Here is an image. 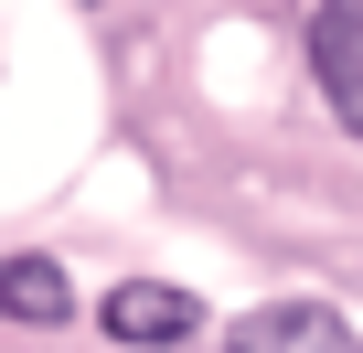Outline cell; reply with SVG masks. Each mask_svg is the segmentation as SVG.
<instances>
[{"label": "cell", "mask_w": 363, "mask_h": 353, "mask_svg": "<svg viewBox=\"0 0 363 353\" xmlns=\"http://www.w3.org/2000/svg\"><path fill=\"white\" fill-rule=\"evenodd\" d=\"M96 321H107V342H128V353H171V342L203 332V300L171 289V278H118Z\"/></svg>", "instance_id": "obj_1"}, {"label": "cell", "mask_w": 363, "mask_h": 353, "mask_svg": "<svg viewBox=\"0 0 363 353\" xmlns=\"http://www.w3.org/2000/svg\"><path fill=\"white\" fill-rule=\"evenodd\" d=\"M225 353H363V332L331 310V300H267L225 332Z\"/></svg>", "instance_id": "obj_2"}, {"label": "cell", "mask_w": 363, "mask_h": 353, "mask_svg": "<svg viewBox=\"0 0 363 353\" xmlns=\"http://www.w3.org/2000/svg\"><path fill=\"white\" fill-rule=\"evenodd\" d=\"M310 75H320L331 118L363 139V0H320L310 11Z\"/></svg>", "instance_id": "obj_3"}, {"label": "cell", "mask_w": 363, "mask_h": 353, "mask_svg": "<svg viewBox=\"0 0 363 353\" xmlns=\"http://www.w3.org/2000/svg\"><path fill=\"white\" fill-rule=\"evenodd\" d=\"M0 321L65 332V321H75V278H65L54 257H0Z\"/></svg>", "instance_id": "obj_4"}]
</instances>
